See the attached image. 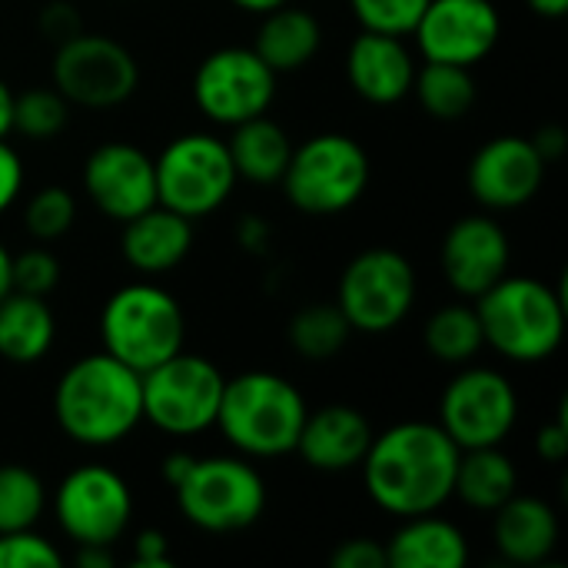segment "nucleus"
<instances>
[{"label": "nucleus", "instance_id": "nucleus-1", "mask_svg": "<svg viewBox=\"0 0 568 568\" xmlns=\"http://www.w3.org/2000/svg\"><path fill=\"white\" fill-rule=\"evenodd\" d=\"M459 446L439 423H396L373 436L363 459V483L369 499L399 519L439 513L453 499Z\"/></svg>", "mask_w": 568, "mask_h": 568}, {"label": "nucleus", "instance_id": "nucleus-2", "mask_svg": "<svg viewBox=\"0 0 568 568\" xmlns=\"http://www.w3.org/2000/svg\"><path fill=\"white\" fill-rule=\"evenodd\" d=\"M53 419L77 446L106 449L123 443L143 423L140 373L110 353L70 363L53 389Z\"/></svg>", "mask_w": 568, "mask_h": 568}, {"label": "nucleus", "instance_id": "nucleus-3", "mask_svg": "<svg viewBox=\"0 0 568 568\" xmlns=\"http://www.w3.org/2000/svg\"><path fill=\"white\" fill-rule=\"evenodd\" d=\"M483 339L509 363H546L566 339V300L536 276H503L476 296Z\"/></svg>", "mask_w": 568, "mask_h": 568}, {"label": "nucleus", "instance_id": "nucleus-4", "mask_svg": "<svg viewBox=\"0 0 568 568\" xmlns=\"http://www.w3.org/2000/svg\"><path fill=\"white\" fill-rule=\"evenodd\" d=\"M310 406L303 393L266 369H250L223 386L216 429L250 459H276L296 449Z\"/></svg>", "mask_w": 568, "mask_h": 568}, {"label": "nucleus", "instance_id": "nucleus-5", "mask_svg": "<svg viewBox=\"0 0 568 568\" xmlns=\"http://www.w3.org/2000/svg\"><path fill=\"white\" fill-rule=\"evenodd\" d=\"M100 339L103 353L136 373H146L183 349L186 316L170 290L153 283H126L103 303Z\"/></svg>", "mask_w": 568, "mask_h": 568}, {"label": "nucleus", "instance_id": "nucleus-6", "mask_svg": "<svg viewBox=\"0 0 568 568\" xmlns=\"http://www.w3.org/2000/svg\"><path fill=\"white\" fill-rule=\"evenodd\" d=\"M286 200L313 216H333L363 200L369 186V156L346 133H316L293 146L283 170Z\"/></svg>", "mask_w": 568, "mask_h": 568}, {"label": "nucleus", "instance_id": "nucleus-7", "mask_svg": "<svg viewBox=\"0 0 568 568\" xmlns=\"http://www.w3.org/2000/svg\"><path fill=\"white\" fill-rule=\"evenodd\" d=\"M173 493L180 516L213 536L243 532L256 526L266 509V483L256 466L240 456L196 459Z\"/></svg>", "mask_w": 568, "mask_h": 568}, {"label": "nucleus", "instance_id": "nucleus-8", "mask_svg": "<svg viewBox=\"0 0 568 568\" xmlns=\"http://www.w3.org/2000/svg\"><path fill=\"white\" fill-rule=\"evenodd\" d=\"M143 419L166 436H196L216 426L226 376L196 353H173L153 369L140 373Z\"/></svg>", "mask_w": 568, "mask_h": 568}, {"label": "nucleus", "instance_id": "nucleus-9", "mask_svg": "<svg viewBox=\"0 0 568 568\" xmlns=\"http://www.w3.org/2000/svg\"><path fill=\"white\" fill-rule=\"evenodd\" d=\"M153 170L156 203L193 223L216 213L236 186L226 140L216 133H183L170 140L153 160Z\"/></svg>", "mask_w": 568, "mask_h": 568}, {"label": "nucleus", "instance_id": "nucleus-10", "mask_svg": "<svg viewBox=\"0 0 568 568\" xmlns=\"http://www.w3.org/2000/svg\"><path fill=\"white\" fill-rule=\"evenodd\" d=\"M416 266L393 246H373L353 256L339 276L336 306L353 333L383 336L396 329L416 303Z\"/></svg>", "mask_w": 568, "mask_h": 568}, {"label": "nucleus", "instance_id": "nucleus-11", "mask_svg": "<svg viewBox=\"0 0 568 568\" xmlns=\"http://www.w3.org/2000/svg\"><path fill=\"white\" fill-rule=\"evenodd\" d=\"M53 87L67 103L110 110L126 103L140 87L136 57L113 37L103 33H77L57 43L53 53Z\"/></svg>", "mask_w": 568, "mask_h": 568}, {"label": "nucleus", "instance_id": "nucleus-12", "mask_svg": "<svg viewBox=\"0 0 568 568\" xmlns=\"http://www.w3.org/2000/svg\"><path fill=\"white\" fill-rule=\"evenodd\" d=\"M53 516L73 546H113L133 519V493L126 479L100 463L77 466L53 489Z\"/></svg>", "mask_w": 568, "mask_h": 568}, {"label": "nucleus", "instance_id": "nucleus-13", "mask_svg": "<svg viewBox=\"0 0 568 568\" xmlns=\"http://www.w3.org/2000/svg\"><path fill=\"white\" fill-rule=\"evenodd\" d=\"M519 423V396L509 376L489 366H459L439 403V426L459 449L503 446Z\"/></svg>", "mask_w": 568, "mask_h": 568}, {"label": "nucleus", "instance_id": "nucleus-14", "mask_svg": "<svg viewBox=\"0 0 568 568\" xmlns=\"http://www.w3.org/2000/svg\"><path fill=\"white\" fill-rule=\"evenodd\" d=\"M193 100L216 126H236L263 116L276 100V73L253 47L213 50L193 73Z\"/></svg>", "mask_w": 568, "mask_h": 568}, {"label": "nucleus", "instance_id": "nucleus-15", "mask_svg": "<svg viewBox=\"0 0 568 568\" xmlns=\"http://www.w3.org/2000/svg\"><path fill=\"white\" fill-rule=\"evenodd\" d=\"M413 37L423 60L473 70L496 50L503 17L493 0H429L413 27Z\"/></svg>", "mask_w": 568, "mask_h": 568}, {"label": "nucleus", "instance_id": "nucleus-16", "mask_svg": "<svg viewBox=\"0 0 568 568\" xmlns=\"http://www.w3.org/2000/svg\"><path fill=\"white\" fill-rule=\"evenodd\" d=\"M546 166L529 136H493L469 160V193L486 210H519L542 190Z\"/></svg>", "mask_w": 568, "mask_h": 568}, {"label": "nucleus", "instance_id": "nucleus-17", "mask_svg": "<svg viewBox=\"0 0 568 568\" xmlns=\"http://www.w3.org/2000/svg\"><path fill=\"white\" fill-rule=\"evenodd\" d=\"M83 190L103 216L126 223L156 206L153 156L123 140L100 143L83 163Z\"/></svg>", "mask_w": 568, "mask_h": 568}, {"label": "nucleus", "instance_id": "nucleus-18", "mask_svg": "<svg viewBox=\"0 0 568 568\" xmlns=\"http://www.w3.org/2000/svg\"><path fill=\"white\" fill-rule=\"evenodd\" d=\"M439 263H443L446 283L459 296L476 300L509 273L513 246H509L506 230L493 216L476 213L449 226L443 250H439Z\"/></svg>", "mask_w": 568, "mask_h": 568}, {"label": "nucleus", "instance_id": "nucleus-19", "mask_svg": "<svg viewBox=\"0 0 568 568\" xmlns=\"http://www.w3.org/2000/svg\"><path fill=\"white\" fill-rule=\"evenodd\" d=\"M373 436L369 419L356 406L329 403L306 413L293 453H300V459L316 473H349L363 466Z\"/></svg>", "mask_w": 568, "mask_h": 568}, {"label": "nucleus", "instance_id": "nucleus-20", "mask_svg": "<svg viewBox=\"0 0 568 568\" xmlns=\"http://www.w3.org/2000/svg\"><path fill=\"white\" fill-rule=\"evenodd\" d=\"M346 80L366 103L393 106L413 93L416 57L403 37L363 30L346 50Z\"/></svg>", "mask_w": 568, "mask_h": 568}, {"label": "nucleus", "instance_id": "nucleus-21", "mask_svg": "<svg viewBox=\"0 0 568 568\" xmlns=\"http://www.w3.org/2000/svg\"><path fill=\"white\" fill-rule=\"evenodd\" d=\"M190 250L193 220L160 203L126 220L120 233V253L136 273H170L190 256Z\"/></svg>", "mask_w": 568, "mask_h": 568}, {"label": "nucleus", "instance_id": "nucleus-22", "mask_svg": "<svg viewBox=\"0 0 568 568\" xmlns=\"http://www.w3.org/2000/svg\"><path fill=\"white\" fill-rule=\"evenodd\" d=\"M493 523V539L509 566H542L559 546V516L539 496H513Z\"/></svg>", "mask_w": 568, "mask_h": 568}, {"label": "nucleus", "instance_id": "nucleus-23", "mask_svg": "<svg viewBox=\"0 0 568 568\" xmlns=\"http://www.w3.org/2000/svg\"><path fill=\"white\" fill-rule=\"evenodd\" d=\"M386 562L389 568H466L469 539L436 513L409 516L386 542Z\"/></svg>", "mask_w": 568, "mask_h": 568}, {"label": "nucleus", "instance_id": "nucleus-24", "mask_svg": "<svg viewBox=\"0 0 568 568\" xmlns=\"http://www.w3.org/2000/svg\"><path fill=\"white\" fill-rule=\"evenodd\" d=\"M57 339V320L47 296L10 290L0 300V359L10 366L40 363Z\"/></svg>", "mask_w": 568, "mask_h": 568}, {"label": "nucleus", "instance_id": "nucleus-25", "mask_svg": "<svg viewBox=\"0 0 568 568\" xmlns=\"http://www.w3.org/2000/svg\"><path fill=\"white\" fill-rule=\"evenodd\" d=\"M323 43V27L310 10L300 7H276L270 13H263V23L256 30V43L253 50L260 53V60L280 77V73H293L303 70Z\"/></svg>", "mask_w": 568, "mask_h": 568}, {"label": "nucleus", "instance_id": "nucleus-26", "mask_svg": "<svg viewBox=\"0 0 568 568\" xmlns=\"http://www.w3.org/2000/svg\"><path fill=\"white\" fill-rule=\"evenodd\" d=\"M230 130H233V136L226 140V150H230L236 180H250L256 186L280 183L283 170L290 163V153H293L290 133L280 123H273L266 113L253 116L246 123H236Z\"/></svg>", "mask_w": 568, "mask_h": 568}, {"label": "nucleus", "instance_id": "nucleus-27", "mask_svg": "<svg viewBox=\"0 0 568 568\" xmlns=\"http://www.w3.org/2000/svg\"><path fill=\"white\" fill-rule=\"evenodd\" d=\"M519 493L516 463L503 453V446H479L463 449L456 466L453 496L463 499L476 513H496Z\"/></svg>", "mask_w": 568, "mask_h": 568}, {"label": "nucleus", "instance_id": "nucleus-28", "mask_svg": "<svg viewBox=\"0 0 568 568\" xmlns=\"http://www.w3.org/2000/svg\"><path fill=\"white\" fill-rule=\"evenodd\" d=\"M413 93H416L419 106L433 120L453 123V120H463L473 110V103H476V80H473L469 67L426 60L423 67H416Z\"/></svg>", "mask_w": 568, "mask_h": 568}, {"label": "nucleus", "instance_id": "nucleus-29", "mask_svg": "<svg viewBox=\"0 0 568 568\" xmlns=\"http://www.w3.org/2000/svg\"><path fill=\"white\" fill-rule=\"evenodd\" d=\"M423 343L429 349L433 359L446 363V366H466L473 363L486 339H483V323H479V313L476 306H463V303H453V306H443L429 316L426 329H423Z\"/></svg>", "mask_w": 568, "mask_h": 568}, {"label": "nucleus", "instance_id": "nucleus-30", "mask_svg": "<svg viewBox=\"0 0 568 568\" xmlns=\"http://www.w3.org/2000/svg\"><path fill=\"white\" fill-rule=\"evenodd\" d=\"M349 333H353V326L336 303L333 306L329 303L306 306L290 320V346L310 363L333 359L349 343Z\"/></svg>", "mask_w": 568, "mask_h": 568}, {"label": "nucleus", "instance_id": "nucleus-31", "mask_svg": "<svg viewBox=\"0 0 568 568\" xmlns=\"http://www.w3.org/2000/svg\"><path fill=\"white\" fill-rule=\"evenodd\" d=\"M47 503V486L33 469L20 463L0 466V532L37 529Z\"/></svg>", "mask_w": 568, "mask_h": 568}, {"label": "nucleus", "instance_id": "nucleus-32", "mask_svg": "<svg viewBox=\"0 0 568 568\" xmlns=\"http://www.w3.org/2000/svg\"><path fill=\"white\" fill-rule=\"evenodd\" d=\"M70 120V103L57 87H30L13 93V130L30 140H53Z\"/></svg>", "mask_w": 568, "mask_h": 568}, {"label": "nucleus", "instance_id": "nucleus-33", "mask_svg": "<svg viewBox=\"0 0 568 568\" xmlns=\"http://www.w3.org/2000/svg\"><path fill=\"white\" fill-rule=\"evenodd\" d=\"M77 223V200L63 186H40L23 210V226L37 243H53L67 236Z\"/></svg>", "mask_w": 568, "mask_h": 568}, {"label": "nucleus", "instance_id": "nucleus-34", "mask_svg": "<svg viewBox=\"0 0 568 568\" xmlns=\"http://www.w3.org/2000/svg\"><path fill=\"white\" fill-rule=\"evenodd\" d=\"M426 3L429 0H349V10L363 23V30L406 37L413 33Z\"/></svg>", "mask_w": 568, "mask_h": 568}, {"label": "nucleus", "instance_id": "nucleus-35", "mask_svg": "<svg viewBox=\"0 0 568 568\" xmlns=\"http://www.w3.org/2000/svg\"><path fill=\"white\" fill-rule=\"evenodd\" d=\"M60 549L37 529L0 532V568H57Z\"/></svg>", "mask_w": 568, "mask_h": 568}, {"label": "nucleus", "instance_id": "nucleus-36", "mask_svg": "<svg viewBox=\"0 0 568 568\" xmlns=\"http://www.w3.org/2000/svg\"><path fill=\"white\" fill-rule=\"evenodd\" d=\"M57 283H60V260L50 250L33 246V250H23L13 256V290L17 293L47 296L57 290Z\"/></svg>", "mask_w": 568, "mask_h": 568}, {"label": "nucleus", "instance_id": "nucleus-37", "mask_svg": "<svg viewBox=\"0 0 568 568\" xmlns=\"http://www.w3.org/2000/svg\"><path fill=\"white\" fill-rule=\"evenodd\" d=\"M329 566L333 568H389L386 562V546L369 539V536H359V539H346L333 549L329 556Z\"/></svg>", "mask_w": 568, "mask_h": 568}, {"label": "nucleus", "instance_id": "nucleus-38", "mask_svg": "<svg viewBox=\"0 0 568 568\" xmlns=\"http://www.w3.org/2000/svg\"><path fill=\"white\" fill-rule=\"evenodd\" d=\"M40 30H43L53 43H63V40L77 37V33L83 30V23H80V13H77L73 3L53 0V3H47V7L40 10Z\"/></svg>", "mask_w": 568, "mask_h": 568}, {"label": "nucleus", "instance_id": "nucleus-39", "mask_svg": "<svg viewBox=\"0 0 568 568\" xmlns=\"http://www.w3.org/2000/svg\"><path fill=\"white\" fill-rule=\"evenodd\" d=\"M20 190H23V160L7 140H0V213H7L17 203Z\"/></svg>", "mask_w": 568, "mask_h": 568}, {"label": "nucleus", "instance_id": "nucleus-40", "mask_svg": "<svg viewBox=\"0 0 568 568\" xmlns=\"http://www.w3.org/2000/svg\"><path fill=\"white\" fill-rule=\"evenodd\" d=\"M133 566L136 568H170V539L160 529H143L133 539Z\"/></svg>", "mask_w": 568, "mask_h": 568}, {"label": "nucleus", "instance_id": "nucleus-41", "mask_svg": "<svg viewBox=\"0 0 568 568\" xmlns=\"http://www.w3.org/2000/svg\"><path fill=\"white\" fill-rule=\"evenodd\" d=\"M536 456L546 459V463H562L568 456V423L566 416L539 426L536 433Z\"/></svg>", "mask_w": 568, "mask_h": 568}, {"label": "nucleus", "instance_id": "nucleus-42", "mask_svg": "<svg viewBox=\"0 0 568 568\" xmlns=\"http://www.w3.org/2000/svg\"><path fill=\"white\" fill-rule=\"evenodd\" d=\"M236 240H240L243 250L263 253L266 243H270V226H266V220H260V216H243V220H240V230H236Z\"/></svg>", "mask_w": 568, "mask_h": 568}, {"label": "nucleus", "instance_id": "nucleus-43", "mask_svg": "<svg viewBox=\"0 0 568 568\" xmlns=\"http://www.w3.org/2000/svg\"><path fill=\"white\" fill-rule=\"evenodd\" d=\"M529 140H532V146L539 150V156H542L546 163L559 160L568 146V136L562 126H542V130H536V136H529Z\"/></svg>", "mask_w": 568, "mask_h": 568}, {"label": "nucleus", "instance_id": "nucleus-44", "mask_svg": "<svg viewBox=\"0 0 568 568\" xmlns=\"http://www.w3.org/2000/svg\"><path fill=\"white\" fill-rule=\"evenodd\" d=\"M193 463H196V456H190V453H183V449L166 453V456H163V463H160V476H163V483H166L170 489H176V486L186 479V473L193 469Z\"/></svg>", "mask_w": 568, "mask_h": 568}, {"label": "nucleus", "instance_id": "nucleus-45", "mask_svg": "<svg viewBox=\"0 0 568 568\" xmlns=\"http://www.w3.org/2000/svg\"><path fill=\"white\" fill-rule=\"evenodd\" d=\"M77 566L110 568L113 566V546H77Z\"/></svg>", "mask_w": 568, "mask_h": 568}, {"label": "nucleus", "instance_id": "nucleus-46", "mask_svg": "<svg viewBox=\"0 0 568 568\" xmlns=\"http://www.w3.org/2000/svg\"><path fill=\"white\" fill-rule=\"evenodd\" d=\"M13 133V90L0 80V140Z\"/></svg>", "mask_w": 568, "mask_h": 568}, {"label": "nucleus", "instance_id": "nucleus-47", "mask_svg": "<svg viewBox=\"0 0 568 568\" xmlns=\"http://www.w3.org/2000/svg\"><path fill=\"white\" fill-rule=\"evenodd\" d=\"M532 13L546 17V20H562L568 13V0H526Z\"/></svg>", "mask_w": 568, "mask_h": 568}, {"label": "nucleus", "instance_id": "nucleus-48", "mask_svg": "<svg viewBox=\"0 0 568 568\" xmlns=\"http://www.w3.org/2000/svg\"><path fill=\"white\" fill-rule=\"evenodd\" d=\"M13 290V256L10 250L0 243V300Z\"/></svg>", "mask_w": 568, "mask_h": 568}, {"label": "nucleus", "instance_id": "nucleus-49", "mask_svg": "<svg viewBox=\"0 0 568 568\" xmlns=\"http://www.w3.org/2000/svg\"><path fill=\"white\" fill-rule=\"evenodd\" d=\"M240 10H246V13H270V10H276V7H283V3H290V0H233Z\"/></svg>", "mask_w": 568, "mask_h": 568}]
</instances>
